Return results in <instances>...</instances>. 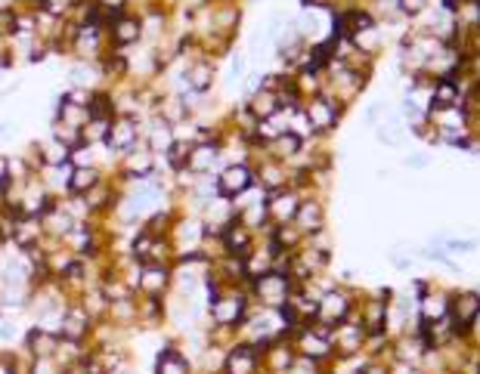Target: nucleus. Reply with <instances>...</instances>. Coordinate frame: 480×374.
<instances>
[{
	"mask_svg": "<svg viewBox=\"0 0 480 374\" xmlns=\"http://www.w3.org/2000/svg\"><path fill=\"white\" fill-rule=\"evenodd\" d=\"M365 328L356 322V315H351L347 322H341L332 328V346H335V356H363L365 349Z\"/></svg>",
	"mask_w": 480,
	"mask_h": 374,
	"instance_id": "nucleus-14",
	"label": "nucleus"
},
{
	"mask_svg": "<svg viewBox=\"0 0 480 374\" xmlns=\"http://www.w3.org/2000/svg\"><path fill=\"white\" fill-rule=\"evenodd\" d=\"M174 288V266H140L136 294L143 297H168Z\"/></svg>",
	"mask_w": 480,
	"mask_h": 374,
	"instance_id": "nucleus-18",
	"label": "nucleus"
},
{
	"mask_svg": "<svg viewBox=\"0 0 480 374\" xmlns=\"http://www.w3.org/2000/svg\"><path fill=\"white\" fill-rule=\"evenodd\" d=\"M295 346H291L288 337H279L273 340V344H267L260 349V362H264V374H282L288 368L291 362H295Z\"/></svg>",
	"mask_w": 480,
	"mask_h": 374,
	"instance_id": "nucleus-23",
	"label": "nucleus"
},
{
	"mask_svg": "<svg viewBox=\"0 0 480 374\" xmlns=\"http://www.w3.org/2000/svg\"><path fill=\"white\" fill-rule=\"evenodd\" d=\"M19 344L31 359H44V356H56V349H59V334L40 328V325H28Z\"/></svg>",
	"mask_w": 480,
	"mask_h": 374,
	"instance_id": "nucleus-22",
	"label": "nucleus"
},
{
	"mask_svg": "<svg viewBox=\"0 0 480 374\" xmlns=\"http://www.w3.org/2000/svg\"><path fill=\"white\" fill-rule=\"evenodd\" d=\"M325 201L322 195H304L298 205V214H295V229L304 235V239H310V235L322 232L325 229Z\"/></svg>",
	"mask_w": 480,
	"mask_h": 374,
	"instance_id": "nucleus-15",
	"label": "nucleus"
},
{
	"mask_svg": "<svg viewBox=\"0 0 480 374\" xmlns=\"http://www.w3.org/2000/svg\"><path fill=\"white\" fill-rule=\"evenodd\" d=\"M211 6H221V4H235V0H208Z\"/></svg>",
	"mask_w": 480,
	"mask_h": 374,
	"instance_id": "nucleus-44",
	"label": "nucleus"
},
{
	"mask_svg": "<svg viewBox=\"0 0 480 374\" xmlns=\"http://www.w3.org/2000/svg\"><path fill=\"white\" fill-rule=\"evenodd\" d=\"M440 241L450 251H474L477 248V241H459V239H440Z\"/></svg>",
	"mask_w": 480,
	"mask_h": 374,
	"instance_id": "nucleus-41",
	"label": "nucleus"
},
{
	"mask_svg": "<svg viewBox=\"0 0 480 374\" xmlns=\"http://www.w3.org/2000/svg\"><path fill=\"white\" fill-rule=\"evenodd\" d=\"M477 315H480V291H455L450 297V322L459 340L471 337V325H474Z\"/></svg>",
	"mask_w": 480,
	"mask_h": 374,
	"instance_id": "nucleus-9",
	"label": "nucleus"
},
{
	"mask_svg": "<svg viewBox=\"0 0 480 374\" xmlns=\"http://www.w3.org/2000/svg\"><path fill=\"white\" fill-rule=\"evenodd\" d=\"M450 297L452 291H443L437 288L434 282H428V288L416 297V306H418V322H440L450 315Z\"/></svg>",
	"mask_w": 480,
	"mask_h": 374,
	"instance_id": "nucleus-19",
	"label": "nucleus"
},
{
	"mask_svg": "<svg viewBox=\"0 0 480 374\" xmlns=\"http://www.w3.org/2000/svg\"><path fill=\"white\" fill-rule=\"evenodd\" d=\"M152 115H158L170 127H180L183 121H189V111H186V105H183V96H177V93H161L156 109H152Z\"/></svg>",
	"mask_w": 480,
	"mask_h": 374,
	"instance_id": "nucleus-25",
	"label": "nucleus"
},
{
	"mask_svg": "<svg viewBox=\"0 0 480 374\" xmlns=\"http://www.w3.org/2000/svg\"><path fill=\"white\" fill-rule=\"evenodd\" d=\"M465 102V90H462V78H437L431 87V105L428 111H446L459 109Z\"/></svg>",
	"mask_w": 480,
	"mask_h": 374,
	"instance_id": "nucleus-20",
	"label": "nucleus"
},
{
	"mask_svg": "<svg viewBox=\"0 0 480 374\" xmlns=\"http://www.w3.org/2000/svg\"><path fill=\"white\" fill-rule=\"evenodd\" d=\"M149 374H195V365L189 356L177 346V340H168V344L152 356Z\"/></svg>",
	"mask_w": 480,
	"mask_h": 374,
	"instance_id": "nucleus-17",
	"label": "nucleus"
},
{
	"mask_svg": "<svg viewBox=\"0 0 480 374\" xmlns=\"http://www.w3.org/2000/svg\"><path fill=\"white\" fill-rule=\"evenodd\" d=\"M105 322H112L121 331H136V297H124V300H112L109 313H105Z\"/></svg>",
	"mask_w": 480,
	"mask_h": 374,
	"instance_id": "nucleus-27",
	"label": "nucleus"
},
{
	"mask_svg": "<svg viewBox=\"0 0 480 374\" xmlns=\"http://www.w3.org/2000/svg\"><path fill=\"white\" fill-rule=\"evenodd\" d=\"M378 140L385 143V145H400V143H403L400 118H397V115H390V118H387V124H381V127H378Z\"/></svg>",
	"mask_w": 480,
	"mask_h": 374,
	"instance_id": "nucleus-34",
	"label": "nucleus"
},
{
	"mask_svg": "<svg viewBox=\"0 0 480 374\" xmlns=\"http://www.w3.org/2000/svg\"><path fill=\"white\" fill-rule=\"evenodd\" d=\"M406 164H409V167H428V158H406Z\"/></svg>",
	"mask_w": 480,
	"mask_h": 374,
	"instance_id": "nucleus-43",
	"label": "nucleus"
},
{
	"mask_svg": "<svg viewBox=\"0 0 480 374\" xmlns=\"http://www.w3.org/2000/svg\"><path fill=\"white\" fill-rule=\"evenodd\" d=\"M291 346H295L298 356H304V359H313L320 365H329L335 359V346H332V328L322 322H310L304 325V328L291 331Z\"/></svg>",
	"mask_w": 480,
	"mask_h": 374,
	"instance_id": "nucleus-2",
	"label": "nucleus"
},
{
	"mask_svg": "<svg viewBox=\"0 0 480 374\" xmlns=\"http://www.w3.org/2000/svg\"><path fill=\"white\" fill-rule=\"evenodd\" d=\"M37 155H40V167H59V164H69V155H71V152L65 149L59 140L47 136L44 143H37Z\"/></svg>",
	"mask_w": 480,
	"mask_h": 374,
	"instance_id": "nucleus-30",
	"label": "nucleus"
},
{
	"mask_svg": "<svg viewBox=\"0 0 480 374\" xmlns=\"http://www.w3.org/2000/svg\"><path fill=\"white\" fill-rule=\"evenodd\" d=\"M360 374H390V362H385V359H365Z\"/></svg>",
	"mask_w": 480,
	"mask_h": 374,
	"instance_id": "nucleus-40",
	"label": "nucleus"
},
{
	"mask_svg": "<svg viewBox=\"0 0 480 374\" xmlns=\"http://www.w3.org/2000/svg\"><path fill=\"white\" fill-rule=\"evenodd\" d=\"M28 374H65V368L53 359V356H44V359H31Z\"/></svg>",
	"mask_w": 480,
	"mask_h": 374,
	"instance_id": "nucleus-37",
	"label": "nucleus"
},
{
	"mask_svg": "<svg viewBox=\"0 0 480 374\" xmlns=\"http://www.w3.org/2000/svg\"><path fill=\"white\" fill-rule=\"evenodd\" d=\"M96 149L100 145H78V149H71L69 155V164L71 167H100V155H96Z\"/></svg>",
	"mask_w": 480,
	"mask_h": 374,
	"instance_id": "nucleus-33",
	"label": "nucleus"
},
{
	"mask_svg": "<svg viewBox=\"0 0 480 374\" xmlns=\"http://www.w3.org/2000/svg\"><path fill=\"white\" fill-rule=\"evenodd\" d=\"M397 4H400V13H403V16H421V13L428 10L431 0H397Z\"/></svg>",
	"mask_w": 480,
	"mask_h": 374,
	"instance_id": "nucleus-39",
	"label": "nucleus"
},
{
	"mask_svg": "<svg viewBox=\"0 0 480 374\" xmlns=\"http://www.w3.org/2000/svg\"><path fill=\"white\" fill-rule=\"evenodd\" d=\"M356 300H360V294H356L353 288H347V284H332L329 291L320 297V313H316V322L329 325V328H335V325L347 322L351 315L356 313Z\"/></svg>",
	"mask_w": 480,
	"mask_h": 374,
	"instance_id": "nucleus-4",
	"label": "nucleus"
},
{
	"mask_svg": "<svg viewBox=\"0 0 480 374\" xmlns=\"http://www.w3.org/2000/svg\"><path fill=\"white\" fill-rule=\"evenodd\" d=\"M140 143H143L140 118H134V115H115V118H112V127H109V136H105L103 149L118 161L121 155L134 152Z\"/></svg>",
	"mask_w": 480,
	"mask_h": 374,
	"instance_id": "nucleus-6",
	"label": "nucleus"
},
{
	"mask_svg": "<svg viewBox=\"0 0 480 374\" xmlns=\"http://www.w3.org/2000/svg\"><path fill=\"white\" fill-rule=\"evenodd\" d=\"M170 245H174V254H195V251H201V241H205V223H201V217L195 214H180L177 217V223L170 226L168 232Z\"/></svg>",
	"mask_w": 480,
	"mask_h": 374,
	"instance_id": "nucleus-8",
	"label": "nucleus"
},
{
	"mask_svg": "<svg viewBox=\"0 0 480 374\" xmlns=\"http://www.w3.org/2000/svg\"><path fill=\"white\" fill-rule=\"evenodd\" d=\"M109 127H112V118H87V124L81 127V133H84V143L87 145H103L105 136H109Z\"/></svg>",
	"mask_w": 480,
	"mask_h": 374,
	"instance_id": "nucleus-31",
	"label": "nucleus"
},
{
	"mask_svg": "<svg viewBox=\"0 0 480 374\" xmlns=\"http://www.w3.org/2000/svg\"><path fill=\"white\" fill-rule=\"evenodd\" d=\"M282 374H325V365L313 362V359H304V356H295V362H291Z\"/></svg>",
	"mask_w": 480,
	"mask_h": 374,
	"instance_id": "nucleus-36",
	"label": "nucleus"
},
{
	"mask_svg": "<svg viewBox=\"0 0 480 374\" xmlns=\"http://www.w3.org/2000/svg\"><path fill=\"white\" fill-rule=\"evenodd\" d=\"M75 226H78V219L65 210L62 201H56V205L47 210L44 217H40V229H44V235H47V239H56V241H62L65 235L75 229Z\"/></svg>",
	"mask_w": 480,
	"mask_h": 374,
	"instance_id": "nucleus-24",
	"label": "nucleus"
},
{
	"mask_svg": "<svg viewBox=\"0 0 480 374\" xmlns=\"http://www.w3.org/2000/svg\"><path fill=\"white\" fill-rule=\"evenodd\" d=\"M300 198H304V195H300L295 186H286V189L267 195V217H270V226L295 223V214H298Z\"/></svg>",
	"mask_w": 480,
	"mask_h": 374,
	"instance_id": "nucleus-16",
	"label": "nucleus"
},
{
	"mask_svg": "<svg viewBox=\"0 0 480 374\" xmlns=\"http://www.w3.org/2000/svg\"><path fill=\"white\" fill-rule=\"evenodd\" d=\"M251 310L248 288H223L221 294L208 303V325L211 328H226L235 331Z\"/></svg>",
	"mask_w": 480,
	"mask_h": 374,
	"instance_id": "nucleus-1",
	"label": "nucleus"
},
{
	"mask_svg": "<svg viewBox=\"0 0 480 374\" xmlns=\"http://www.w3.org/2000/svg\"><path fill=\"white\" fill-rule=\"evenodd\" d=\"M105 176L103 167H71V180H69V195H87Z\"/></svg>",
	"mask_w": 480,
	"mask_h": 374,
	"instance_id": "nucleus-29",
	"label": "nucleus"
},
{
	"mask_svg": "<svg viewBox=\"0 0 480 374\" xmlns=\"http://www.w3.org/2000/svg\"><path fill=\"white\" fill-rule=\"evenodd\" d=\"M50 136H53V140H59L69 152L78 149V145H84V133H81V130H75V127L59 124V121H50Z\"/></svg>",
	"mask_w": 480,
	"mask_h": 374,
	"instance_id": "nucleus-32",
	"label": "nucleus"
},
{
	"mask_svg": "<svg viewBox=\"0 0 480 374\" xmlns=\"http://www.w3.org/2000/svg\"><path fill=\"white\" fill-rule=\"evenodd\" d=\"M93 93H96V90H90V87L69 84V87H65V93H62V99L71 102V105H81V109H87V105H90V99H93Z\"/></svg>",
	"mask_w": 480,
	"mask_h": 374,
	"instance_id": "nucleus-35",
	"label": "nucleus"
},
{
	"mask_svg": "<svg viewBox=\"0 0 480 374\" xmlns=\"http://www.w3.org/2000/svg\"><path fill=\"white\" fill-rule=\"evenodd\" d=\"M105 35H109L112 50L127 53V50H134V47H140L143 44V19H140V13L124 10L121 16H115V19L109 22V28H105Z\"/></svg>",
	"mask_w": 480,
	"mask_h": 374,
	"instance_id": "nucleus-7",
	"label": "nucleus"
},
{
	"mask_svg": "<svg viewBox=\"0 0 480 374\" xmlns=\"http://www.w3.org/2000/svg\"><path fill=\"white\" fill-rule=\"evenodd\" d=\"M221 245H223V254L245 260V257L251 254V251H254V245H257V235H254V232H248L245 226L239 223V219H233V223L221 232Z\"/></svg>",
	"mask_w": 480,
	"mask_h": 374,
	"instance_id": "nucleus-21",
	"label": "nucleus"
},
{
	"mask_svg": "<svg viewBox=\"0 0 480 374\" xmlns=\"http://www.w3.org/2000/svg\"><path fill=\"white\" fill-rule=\"evenodd\" d=\"M93 4L100 6L103 13H109V16H118V13L130 10V0H93Z\"/></svg>",
	"mask_w": 480,
	"mask_h": 374,
	"instance_id": "nucleus-38",
	"label": "nucleus"
},
{
	"mask_svg": "<svg viewBox=\"0 0 480 374\" xmlns=\"http://www.w3.org/2000/svg\"><path fill=\"white\" fill-rule=\"evenodd\" d=\"M37 180L47 186V192L62 198L69 195V180H71V164H59V167H40L37 170Z\"/></svg>",
	"mask_w": 480,
	"mask_h": 374,
	"instance_id": "nucleus-28",
	"label": "nucleus"
},
{
	"mask_svg": "<svg viewBox=\"0 0 480 374\" xmlns=\"http://www.w3.org/2000/svg\"><path fill=\"white\" fill-rule=\"evenodd\" d=\"M217 59H208V56H195V59L186 62L183 68V78H186V87L199 96H211V90L217 87Z\"/></svg>",
	"mask_w": 480,
	"mask_h": 374,
	"instance_id": "nucleus-11",
	"label": "nucleus"
},
{
	"mask_svg": "<svg viewBox=\"0 0 480 374\" xmlns=\"http://www.w3.org/2000/svg\"><path fill=\"white\" fill-rule=\"evenodd\" d=\"M13 127H16L13 121H0V140H4V136H10V133H13Z\"/></svg>",
	"mask_w": 480,
	"mask_h": 374,
	"instance_id": "nucleus-42",
	"label": "nucleus"
},
{
	"mask_svg": "<svg viewBox=\"0 0 480 374\" xmlns=\"http://www.w3.org/2000/svg\"><path fill=\"white\" fill-rule=\"evenodd\" d=\"M221 167H223L221 143H195V145H189L186 170H189L192 176H214Z\"/></svg>",
	"mask_w": 480,
	"mask_h": 374,
	"instance_id": "nucleus-12",
	"label": "nucleus"
},
{
	"mask_svg": "<svg viewBox=\"0 0 480 374\" xmlns=\"http://www.w3.org/2000/svg\"><path fill=\"white\" fill-rule=\"evenodd\" d=\"M291 291H295V282H291L286 272H276V270L264 272L260 279L248 284L251 303L260 306V310H282V306L288 303Z\"/></svg>",
	"mask_w": 480,
	"mask_h": 374,
	"instance_id": "nucleus-3",
	"label": "nucleus"
},
{
	"mask_svg": "<svg viewBox=\"0 0 480 374\" xmlns=\"http://www.w3.org/2000/svg\"><path fill=\"white\" fill-rule=\"evenodd\" d=\"M344 111L347 109H341V105L332 99V96H325V93H316V96H310V99H304V115H307L313 133L320 136V140L322 136H329V133H335L341 118H344Z\"/></svg>",
	"mask_w": 480,
	"mask_h": 374,
	"instance_id": "nucleus-5",
	"label": "nucleus"
},
{
	"mask_svg": "<svg viewBox=\"0 0 480 374\" xmlns=\"http://www.w3.org/2000/svg\"><path fill=\"white\" fill-rule=\"evenodd\" d=\"M93 319L90 313L81 306V300H69L62 313V325H59V337L62 340H75V344H90L93 334Z\"/></svg>",
	"mask_w": 480,
	"mask_h": 374,
	"instance_id": "nucleus-10",
	"label": "nucleus"
},
{
	"mask_svg": "<svg viewBox=\"0 0 480 374\" xmlns=\"http://www.w3.org/2000/svg\"><path fill=\"white\" fill-rule=\"evenodd\" d=\"M245 109H248L257 121H264V118L279 115L282 105H279V96H276V90H270V87H260V90H254L251 96H245Z\"/></svg>",
	"mask_w": 480,
	"mask_h": 374,
	"instance_id": "nucleus-26",
	"label": "nucleus"
},
{
	"mask_svg": "<svg viewBox=\"0 0 480 374\" xmlns=\"http://www.w3.org/2000/svg\"><path fill=\"white\" fill-rule=\"evenodd\" d=\"M214 176H217V192L230 201L245 195L251 186H254V170H251V164H223Z\"/></svg>",
	"mask_w": 480,
	"mask_h": 374,
	"instance_id": "nucleus-13",
	"label": "nucleus"
}]
</instances>
